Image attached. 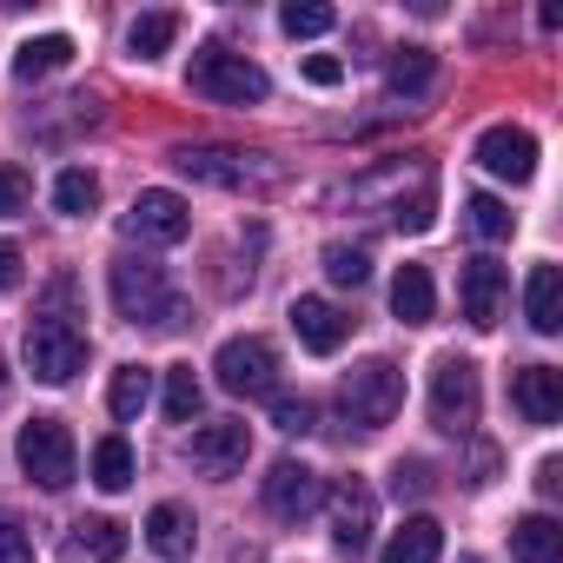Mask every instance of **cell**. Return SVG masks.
Instances as JSON below:
<instances>
[{"label":"cell","mask_w":563,"mask_h":563,"mask_svg":"<svg viewBox=\"0 0 563 563\" xmlns=\"http://www.w3.org/2000/svg\"><path fill=\"white\" fill-rule=\"evenodd\" d=\"M107 292H113V312L126 325H146V332H179L186 325V299H179L173 278H166V265H153V258H133V252L113 258Z\"/></svg>","instance_id":"1"},{"label":"cell","mask_w":563,"mask_h":563,"mask_svg":"<svg viewBox=\"0 0 563 563\" xmlns=\"http://www.w3.org/2000/svg\"><path fill=\"white\" fill-rule=\"evenodd\" d=\"M186 87H192L199 100H219V107H258V100L272 93L265 67H258V60H245V54H232V47H219V41H206V47L192 54Z\"/></svg>","instance_id":"2"},{"label":"cell","mask_w":563,"mask_h":563,"mask_svg":"<svg viewBox=\"0 0 563 563\" xmlns=\"http://www.w3.org/2000/svg\"><path fill=\"white\" fill-rule=\"evenodd\" d=\"M339 411H345L352 431H385V424L405 411V372H398L391 358H365V365H352L345 385H339Z\"/></svg>","instance_id":"3"},{"label":"cell","mask_w":563,"mask_h":563,"mask_svg":"<svg viewBox=\"0 0 563 563\" xmlns=\"http://www.w3.org/2000/svg\"><path fill=\"white\" fill-rule=\"evenodd\" d=\"M27 372H34L41 385L80 378V372H87V332L67 325L60 312H34V325H27Z\"/></svg>","instance_id":"4"},{"label":"cell","mask_w":563,"mask_h":563,"mask_svg":"<svg viewBox=\"0 0 563 563\" xmlns=\"http://www.w3.org/2000/svg\"><path fill=\"white\" fill-rule=\"evenodd\" d=\"M21 471L41 484V490H67L74 471H80V451H74V431L60 418H27L21 424Z\"/></svg>","instance_id":"5"},{"label":"cell","mask_w":563,"mask_h":563,"mask_svg":"<svg viewBox=\"0 0 563 563\" xmlns=\"http://www.w3.org/2000/svg\"><path fill=\"white\" fill-rule=\"evenodd\" d=\"M477 405H484V385H477V365L471 358H438V372H431V424L438 431H451V438H464L471 424H477Z\"/></svg>","instance_id":"6"},{"label":"cell","mask_w":563,"mask_h":563,"mask_svg":"<svg viewBox=\"0 0 563 563\" xmlns=\"http://www.w3.org/2000/svg\"><path fill=\"white\" fill-rule=\"evenodd\" d=\"M120 232L140 239V245H179V239L192 232V206H186L179 192H166V186H146V192L120 212Z\"/></svg>","instance_id":"7"},{"label":"cell","mask_w":563,"mask_h":563,"mask_svg":"<svg viewBox=\"0 0 563 563\" xmlns=\"http://www.w3.org/2000/svg\"><path fill=\"white\" fill-rule=\"evenodd\" d=\"M212 372H219V391H232V398H272L278 352L265 339H225L219 358H212Z\"/></svg>","instance_id":"8"},{"label":"cell","mask_w":563,"mask_h":563,"mask_svg":"<svg viewBox=\"0 0 563 563\" xmlns=\"http://www.w3.org/2000/svg\"><path fill=\"white\" fill-rule=\"evenodd\" d=\"M173 166L199 186H225V192H245V186H265L272 166H252V153H232V146H173Z\"/></svg>","instance_id":"9"},{"label":"cell","mask_w":563,"mask_h":563,"mask_svg":"<svg viewBox=\"0 0 563 563\" xmlns=\"http://www.w3.org/2000/svg\"><path fill=\"white\" fill-rule=\"evenodd\" d=\"M319 504H325V477H319L312 464L278 457V464L265 471V510H272L278 523H306Z\"/></svg>","instance_id":"10"},{"label":"cell","mask_w":563,"mask_h":563,"mask_svg":"<svg viewBox=\"0 0 563 563\" xmlns=\"http://www.w3.org/2000/svg\"><path fill=\"white\" fill-rule=\"evenodd\" d=\"M457 299H464V319H471L477 332H490V325L504 319V299H510V272H504L497 258H464Z\"/></svg>","instance_id":"11"},{"label":"cell","mask_w":563,"mask_h":563,"mask_svg":"<svg viewBox=\"0 0 563 563\" xmlns=\"http://www.w3.org/2000/svg\"><path fill=\"white\" fill-rule=\"evenodd\" d=\"M372 517H378V497H372L358 477H345V484L332 490V550L358 563V556L372 550Z\"/></svg>","instance_id":"12"},{"label":"cell","mask_w":563,"mask_h":563,"mask_svg":"<svg viewBox=\"0 0 563 563\" xmlns=\"http://www.w3.org/2000/svg\"><path fill=\"white\" fill-rule=\"evenodd\" d=\"M477 166H484L490 179L530 186V173H537V140H530L523 126H490V133L477 140Z\"/></svg>","instance_id":"13"},{"label":"cell","mask_w":563,"mask_h":563,"mask_svg":"<svg viewBox=\"0 0 563 563\" xmlns=\"http://www.w3.org/2000/svg\"><path fill=\"white\" fill-rule=\"evenodd\" d=\"M245 457H252V431L239 418H219V424L192 431V464L206 477H232V471H245Z\"/></svg>","instance_id":"14"},{"label":"cell","mask_w":563,"mask_h":563,"mask_svg":"<svg viewBox=\"0 0 563 563\" xmlns=\"http://www.w3.org/2000/svg\"><path fill=\"white\" fill-rule=\"evenodd\" d=\"M286 319H292L299 345H306V352H319V358H332V352L352 339V319H345L332 299H292V312H286Z\"/></svg>","instance_id":"15"},{"label":"cell","mask_w":563,"mask_h":563,"mask_svg":"<svg viewBox=\"0 0 563 563\" xmlns=\"http://www.w3.org/2000/svg\"><path fill=\"white\" fill-rule=\"evenodd\" d=\"M510 405H517L523 424H556V418H563V372L523 365V372L510 378Z\"/></svg>","instance_id":"16"},{"label":"cell","mask_w":563,"mask_h":563,"mask_svg":"<svg viewBox=\"0 0 563 563\" xmlns=\"http://www.w3.org/2000/svg\"><path fill=\"white\" fill-rule=\"evenodd\" d=\"M126 556V530L113 517H80L60 543V563H120Z\"/></svg>","instance_id":"17"},{"label":"cell","mask_w":563,"mask_h":563,"mask_svg":"<svg viewBox=\"0 0 563 563\" xmlns=\"http://www.w3.org/2000/svg\"><path fill=\"white\" fill-rule=\"evenodd\" d=\"M438 556H444V523L438 517H405L385 537V556L378 563H438Z\"/></svg>","instance_id":"18"},{"label":"cell","mask_w":563,"mask_h":563,"mask_svg":"<svg viewBox=\"0 0 563 563\" xmlns=\"http://www.w3.org/2000/svg\"><path fill=\"white\" fill-rule=\"evenodd\" d=\"M431 80H438V54H431V47H391V54H385V87H391L398 100H424Z\"/></svg>","instance_id":"19"},{"label":"cell","mask_w":563,"mask_h":563,"mask_svg":"<svg viewBox=\"0 0 563 563\" xmlns=\"http://www.w3.org/2000/svg\"><path fill=\"white\" fill-rule=\"evenodd\" d=\"M192 543H199L192 510H186V504H153V517H146V550H153V556H192Z\"/></svg>","instance_id":"20"},{"label":"cell","mask_w":563,"mask_h":563,"mask_svg":"<svg viewBox=\"0 0 563 563\" xmlns=\"http://www.w3.org/2000/svg\"><path fill=\"white\" fill-rule=\"evenodd\" d=\"M510 556H517V563H563V523L543 517V510L517 517V523H510Z\"/></svg>","instance_id":"21"},{"label":"cell","mask_w":563,"mask_h":563,"mask_svg":"<svg viewBox=\"0 0 563 563\" xmlns=\"http://www.w3.org/2000/svg\"><path fill=\"white\" fill-rule=\"evenodd\" d=\"M523 312H530V332H563V272L556 265H530V286H523Z\"/></svg>","instance_id":"22"},{"label":"cell","mask_w":563,"mask_h":563,"mask_svg":"<svg viewBox=\"0 0 563 563\" xmlns=\"http://www.w3.org/2000/svg\"><path fill=\"white\" fill-rule=\"evenodd\" d=\"M391 312H398L405 325H431V312H438V286H431V272H424V265H398V278H391Z\"/></svg>","instance_id":"23"},{"label":"cell","mask_w":563,"mask_h":563,"mask_svg":"<svg viewBox=\"0 0 563 563\" xmlns=\"http://www.w3.org/2000/svg\"><path fill=\"white\" fill-rule=\"evenodd\" d=\"M60 67H74V41H67V34H41V41H27V47L14 54V74H21V80H47V74H60Z\"/></svg>","instance_id":"24"},{"label":"cell","mask_w":563,"mask_h":563,"mask_svg":"<svg viewBox=\"0 0 563 563\" xmlns=\"http://www.w3.org/2000/svg\"><path fill=\"white\" fill-rule=\"evenodd\" d=\"M173 41H179V14H166V8H159V14H140V21H133V34H126L133 60H159Z\"/></svg>","instance_id":"25"},{"label":"cell","mask_w":563,"mask_h":563,"mask_svg":"<svg viewBox=\"0 0 563 563\" xmlns=\"http://www.w3.org/2000/svg\"><path fill=\"white\" fill-rule=\"evenodd\" d=\"M464 225H471L477 239H490V245H497V239H510V232H517V212H510L504 199H490V192H471V199H464Z\"/></svg>","instance_id":"26"},{"label":"cell","mask_w":563,"mask_h":563,"mask_svg":"<svg viewBox=\"0 0 563 563\" xmlns=\"http://www.w3.org/2000/svg\"><path fill=\"white\" fill-rule=\"evenodd\" d=\"M146 398H153V372H146V365H120V372H113V391H107L113 418H126V424H133V418L146 411Z\"/></svg>","instance_id":"27"},{"label":"cell","mask_w":563,"mask_h":563,"mask_svg":"<svg viewBox=\"0 0 563 563\" xmlns=\"http://www.w3.org/2000/svg\"><path fill=\"white\" fill-rule=\"evenodd\" d=\"M93 484H100V490H126V484H133V444H126L120 431L93 444Z\"/></svg>","instance_id":"28"},{"label":"cell","mask_w":563,"mask_h":563,"mask_svg":"<svg viewBox=\"0 0 563 563\" xmlns=\"http://www.w3.org/2000/svg\"><path fill=\"white\" fill-rule=\"evenodd\" d=\"M278 27H286L292 41H319V34L339 27V14L325 8V0H286V8H278Z\"/></svg>","instance_id":"29"},{"label":"cell","mask_w":563,"mask_h":563,"mask_svg":"<svg viewBox=\"0 0 563 563\" xmlns=\"http://www.w3.org/2000/svg\"><path fill=\"white\" fill-rule=\"evenodd\" d=\"M54 206H60L67 219H87V212L100 206V179H93L87 166H67V173L54 179Z\"/></svg>","instance_id":"30"},{"label":"cell","mask_w":563,"mask_h":563,"mask_svg":"<svg viewBox=\"0 0 563 563\" xmlns=\"http://www.w3.org/2000/svg\"><path fill=\"white\" fill-rule=\"evenodd\" d=\"M199 405H206V391H199L192 365H173V372H166V418H173V424H192Z\"/></svg>","instance_id":"31"},{"label":"cell","mask_w":563,"mask_h":563,"mask_svg":"<svg viewBox=\"0 0 563 563\" xmlns=\"http://www.w3.org/2000/svg\"><path fill=\"white\" fill-rule=\"evenodd\" d=\"M325 278H332V286H365V278H372V258H365L358 245H325Z\"/></svg>","instance_id":"32"},{"label":"cell","mask_w":563,"mask_h":563,"mask_svg":"<svg viewBox=\"0 0 563 563\" xmlns=\"http://www.w3.org/2000/svg\"><path fill=\"white\" fill-rule=\"evenodd\" d=\"M272 424L286 438H306V431H319V405L312 398H272Z\"/></svg>","instance_id":"33"},{"label":"cell","mask_w":563,"mask_h":563,"mask_svg":"<svg viewBox=\"0 0 563 563\" xmlns=\"http://www.w3.org/2000/svg\"><path fill=\"white\" fill-rule=\"evenodd\" d=\"M27 192H34V179H27L21 166H0V219L21 212V206H27Z\"/></svg>","instance_id":"34"},{"label":"cell","mask_w":563,"mask_h":563,"mask_svg":"<svg viewBox=\"0 0 563 563\" xmlns=\"http://www.w3.org/2000/svg\"><path fill=\"white\" fill-rule=\"evenodd\" d=\"M0 563H34V537L14 517H0Z\"/></svg>","instance_id":"35"},{"label":"cell","mask_w":563,"mask_h":563,"mask_svg":"<svg viewBox=\"0 0 563 563\" xmlns=\"http://www.w3.org/2000/svg\"><path fill=\"white\" fill-rule=\"evenodd\" d=\"M391 490H398V497H424V490H431V464H424V457H405V464L391 471Z\"/></svg>","instance_id":"36"},{"label":"cell","mask_w":563,"mask_h":563,"mask_svg":"<svg viewBox=\"0 0 563 563\" xmlns=\"http://www.w3.org/2000/svg\"><path fill=\"white\" fill-rule=\"evenodd\" d=\"M306 80H312V87H339V80H345V60H332V54H312V60H306Z\"/></svg>","instance_id":"37"},{"label":"cell","mask_w":563,"mask_h":563,"mask_svg":"<svg viewBox=\"0 0 563 563\" xmlns=\"http://www.w3.org/2000/svg\"><path fill=\"white\" fill-rule=\"evenodd\" d=\"M8 286H21V245L0 239V292H8Z\"/></svg>","instance_id":"38"},{"label":"cell","mask_w":563,"mask_h":563,"mask_svg":"<svg viewBox=\"0 0 563 563\" xmlns=\"http://www.w3.org/2000/svg\"><path fill=\"white\" fill-rule=\"evenodd\" d=\"M537 490H543V497H556V490H563V464H556V457H543V464H537Z\"/></svg>","instance_id":"39"},{"label":"cell","mask_w":563,"mask_h":563,"mask_svg":"<svg viewBox=\"0 0 563 563\" xmlns=\"http://www.w3.org/2000/svg\"><path fill=\"white\" fill-rule=\"evenodd\" d=\"M0 391H8V358H0Z\"/></svg>","instance_id":"40"},{"label":"cell","mask_w":563,"mask_h":563,"mask_svg":"<svg viewBox=\"0 0 563 563\" xmlns=\"http://www.w3.org/2000/svg\"><path fill=\"white\" fill-rule=\"evenodd\" d=\"M457 563H484V556H457Z\"/></svg>","instance_id":"41"}]
</instances>
